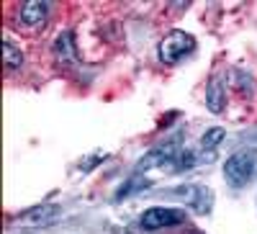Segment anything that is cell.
<instances>
[{
    "instance_id": "cell-1",
    "label": "cell",
    "mask_w": 257,
    "mask_h": 234,
    "mask_svg": "<svg viewBox=\"0 0 257 234\" xmlns=\"http://www.w3.org/2000/svg\"><path fill=\"white\" fill-rule=\"evenodd\" d=\"M257 170V152L254 150H242L234 152L226 162H224V178L231 188H244Z\"/></svg>"
},
{
    "instance_id": "cell-2",
    "label": "cell",
    "mask_w": 257,
    "mask_h": 234,
    "mask_svg": "<svg viewBox=\"0 0 257 234\" xmlns=\"http://www.w3.org/2000/svg\"><path fill=\"white\" fill-rule=\"evenodd\" d=\"M193 49H196V39H193V34H185V31H170L157 47V54L160 59L165 62V65H178V62L190 54Z\"/></svg>"
},
{
    "instance_id": "cell-3",
    "label": "cell",
    "mask_w": 257,
    "mask_h": 234,
    "mask_svg": "<svg viewBox=\"0 0 257 234\" xmlns=\"http://www.w3.org/2000/svg\"><path fill=\"white\" fill-rule=\"evenodd\" d=\"M185 221V211L180 208H167V206H152L142 214V229L144 231H157Z\"/></svg>"
},
{
    "instance_id": "cell-4",
    "label": "cell",
    "mask_w": 257,
    "mask_h": 234,
    "mask_svg": "<svg viewBox=\"0 0 257 234\" xmlns=\"http://www.w3.org/2000/svg\"><path fill=\"white\" fill-rule=\"evenodd\" d=\"M170 196L185 201L193 211H196V214H208L211 206H213V193H211L208 188H201V185H180Z\"/></svg>"
},
{
    "instance_id": "cell-5",
    "label": "cell",
    "mask_w": 257,
    "mask_h": 234,
    "mask_svg": "<svg viewBox=\"0 0 257 234\" xmlns=\"http://www.w3.org/2000/svg\"><path fill=\"white\" fill-rule=\"evenodd\" d=\"M49 18V6L41 3V0H29V3L21 6L18 21L24 24L26 29H41Z\"/></svg>"
},
{
    "instance_id": "cell-6",
    "label": "cell",
    "mask_w": 257,
    "mask_h": 234,
    "mask_svg": "<svg viewBox=\"0 0 257 234\" xmlns=\"http://www.w3.org/2000/svg\"><path fill=\"white\" fill-rule=\"evenodd\" d=\"M206 105L211 113H221L224 105H226V95H224V88L219 80H211L208 88H206Z\"/></svg>"
},
{
    "instance_id": "cell-7",
    "label": "cell",
    "mask_w": 257,
    "mask_h": 234,
    "mask_svg": "<svg viewBox=\"0 0 257 234\" xmlns=\"http://www.w3.org/2000/svg\"><path fill=\"white\" fill-rule=\"evenodd\" d=\"M224 137H226V132L221 129V126H213V129H208V132L201 137V147H203V157H206V160H213V155H216V147L221 144Z\"/></svg>"
},
{
    "instance_id": "cell-8",
    "label": "cell",
    "mask_w": 257,
    "mask_h": 234,
    "mask_svg": "<svg viewBox=\"0 0 257 234\" xmlns=\"http://www.w3.org/2000/svg\"><path fill=\"white\" fill-rule=\"evenodd\" d=\"M57 214H59V206H36L31 214L21 216V221H26V224H44V221H52Z\"/></svg>"
},
{
    "instance_id": "cell-9",
    "label": "cell",
    "mask_w": 257,
    "mask_h": 234,
    "mask_svg": "<svg viewBox=\"0 0 257 234\" xmlns=\"http://www.w3.org/2000/svg\"><path fill=\"white\" fill-rule=\"evenodd\" d=\"M3 65L8 70H16V67L24 65V54H21V49H16L11 41H6V44H3Z\"/></svg>"
},
{
    "instance_id": "cell-10",
    "label": "cell",
    "mask_w": 257,
    "mask_h": 234,
    "mask_svg": "<svg viewBox=\"0 0 257 234\" xmlns=\"http://www.w3.org/2000/svg\"><path fill=\"white\" fill-rule=\"evenodd\" d=\"M54 49H57V57H59V59H67V57L72 54V34H70V31L59 34Z\"/></svg>"
},
{
    "instance_id": "cell-11",
    "label": "cell",
    "mask_w": 257,
    "mask_h": 234,
    "mask_svg": "<svg viewBox=\"0 0 257 234\" xmlns=\"http://www.w3.org/2000/svg\"><path fill=\"white\" fill-rule=\"evenodd\" d=\"M139 185H149V183H147V180H128V183H123V185H121V190L116 193V198H126V196L137 193Z\"/></svg>"
}]
</instances>
